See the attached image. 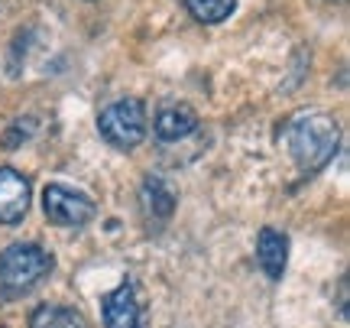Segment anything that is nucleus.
<instances>
[{"label":"nucleus","mask_w":350,"mask_h":328,"mask_svg":"<svg viewBox=\"0 0 350 328\" xmlns=\"http://www.w3.org/2000/svg\"><path fill=\"white\" fill-rule=\"evenodd\" d=\"M42 212L52 225L59 227H85L94 218V202L88 199L85 192H75L68 186L49 182L42 189Z\"/></svg>","instance_id":"20e7f679"},{"label":"nucleus","mask_w":350,"mask_h":328,"mask_svg":"<svg viewBox=\"0 0 350 328\" xmlns=\"http://www.w3.org/2000/svg\"><path fill=\"white\" fill-rule=\"evenodd\" d=\"M188 13L198 20V23H224L230 13L237 10V0H185Z\"/></svg>","instance_id":"9b49d317"},{"label":"nucleus","mask_w":350,"mask_h":328,"mask_svg":"<svg viewBox=\"0 0 350 328\" xmlns=\"http://www.w3.org/2000/svg\"><path fill=\"white\" fill-rule=\"evenodd\" d=\"M29 179L13 166H0V225H20L29 212Z\"/></svg>","instance_id":"39448f33"},{"label":"nucleus","mask_w":350,"mask_h":328,"mask_svg":"<svg viewBox=\"0 0 350 328\" xmlns=\"http://www.w3.org/2000/svg\"><path fill=\"white\" fill-rule=\"evenodd\" d=\"M49 251H42L39 244H10L0 251V296L3 299H16L36 286L39 279L52 273Z\"/></svg>","instance_id":"f03ea898"},{"label":"nucleus","mask_w":350,"mask_h":328,"mask_svg":"<svg viewBox=\"0 0 350 328\" xmlns=\"http://www.w3.org/2000/svg\"><path fill=\"white\" fill-rule=\"evenodd\" d=\"M29 328H88L85 316L72 305H39L29 316Z\"/></svg>","instance_id":"9d476101"},{"label":"nucleus","mask_w":350,"mask_h":328,"mask_svg":"<svg viewBox=\"0 0 350 328\" xmlns=\"http://www.w3.org/2000/svg\"><path fill=\"white\" fill-rule=\"evenodd\" d=\"M256 264L273 283L282 279L288 264V238L282 231H275V227H262L260 231V238H256Z\"/></svg>","instance_id":"0eeeda50"},{"label":"nucleus","mask_w":350,"mask_h":328,"mask_svg":"<svg viewBox=\"0 0 350 328\" xmlns=\"http://www.w3.org/2000/svg\"><path fill=\"white\" fill-rule=\"evenodd\" d=\"M100 137L117 150H133L146 140V104L139 98H120L107 104L98 117Z\"/></svg>","instance_id":"7ed1b4c3"},{"label":"nucleus","mask_w":350,"mask_h":328,"mask_svg":"<svg viewBox=\"0 0 350 328\" xmlns=\"http://www.w3.org/2000/svg\"><path fill=\"white\" fill-rule=\"evenodd\" d=\"M139 205L152 221H165L175 212V195L159 176H146L143 189H139Z\"/></svg>","instance_id":"1a4fd4ad"},{"label":"nucleus","mask_w":350,"mask_h":328,"mask_svg":"<svg viewBox=\"0 0 350 328\" xmlns=\"http://www.w3.org/2000/svg\"><path fill=\"white\" fill-rule=\"evenodd\" d=\"M286 140H288V153H292L295 166L305 176H314V173H321L334 160L340 143V127L331 114H321V111L301 114L299 121H292Z\"/></svg>","instance_id":"f257e3e1"},{"label":"nucleus","mask_w":350,"mask_h":328,"mask_svg":"<svg viewBox=\"0 0 350 328\" xmlns=\"http://www.w3.org/2000/svg\"><path fill=\"white\" fill-rule=\"evenodd\" d=\"M195 130H198V114L188 104H165L152 121V134L163 143H178V140L191 137Z\"/></svg>","instance_id":"6e6552de"},{"label":"nucleus","mask_w":350,"mask_h":328,"mask_svg":"<svg viewBox=\"0 0 350 328\" xmlns=\"http://www.w3.org/2000/svg\"><path fill=\"white\" fill-rule=\"evenodd\" d=\"M100 312H104V328H137L139 325V303L133 283L124 279L113 292L100 299Z\"/></svg>","instance_id":"423d86ee"}]
</instances>
